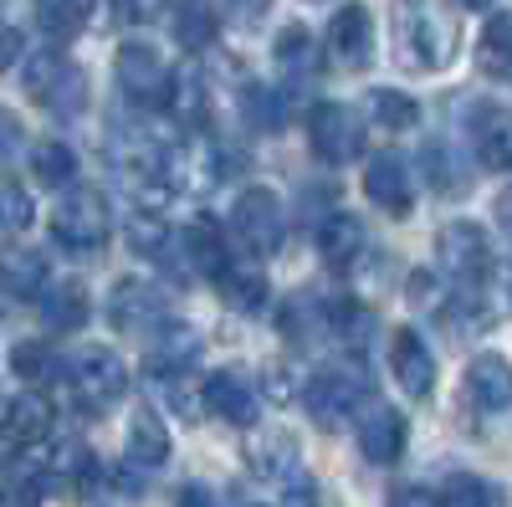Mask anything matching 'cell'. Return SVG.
<instances>
[{
  "label": "cell",
  "mask_w": 512,
  "mask_h": 507,
  "mask_svg": "<svg viewBox=\"0 0 512 507\" xmlns=\"http://www.w3.org/2000/svg\"><path fill=\"white\" fill-rule=\"evenodd\" d=\"M113 236V210L98 190H72L57 210H52V241L62 251H72V257H98V251L108 246Z\"/></svg>",
  "instance_id": "obj_1"
},
{
  "label": "cell",
  "mask_w": 512,
  "mask_h": 507,
  "mask_svg": "<svg viewBox=\"0 0 512 507\" xmlns=\"http://www.w3.org/2000/svg\"><path fill=\"white\" fill-rule=\"evenodd\" d=\"M436 251H441V267L456 287L466 292H482L497 272V251H492V236L477 226V221H451L441 226L436 236Z\"/></svg>",
  "instance_id": "obj_2"
},
{
  "label": "cell",
  "mask_w": 512,
  "mask_h": 507,
  "mask_svg": "<svg viewBox=\"0 0 512 507\" xmlns=\"http://www.w3.org/2000/svg\"><path fill=\"white\" fill-rule=\"evenodd\" d=\"M26 93L57 113V118H72L88 108V77H82L77 62H67L62 52H36L31 67H26Z\"/></svg>",
  "instance_id": "obj_3"
},
{
  "label": "cell",
  "mask_w": 512,
  "mask_h": 507,
  "mask_svg": "<svg viewBox=\"0 0 512 507\" xmlns=\"http://www.w3.org/2000/svg\"><path fill=\"white\" fill-rule=\"evenodd\" d=\"M72 395H77V405L88 415L113 410L128 395V364L113 349H82L72 359Z\"/></svg>",
  "instance_id": "obj_4"
},
{
  "label": "cell",
  "mask_w": 512,
  "mask_h": 507,
  "mask_svg": "<svg viewBox=\"0 0 512 507\" xmlns=\"http://www.w3.org/2000/svg\"><path fill=\"white\" fill-rule=\"evenodd\" d=\"M364 374L359 369H313L308 379H303V405H308V415L318 420L323 431H338L344 420L359 410V400H364Z\"/></svg>",
  "instance_id": "obj_5"
},
{
  "label": "cell",
  "mask_w": 512,
  "mask_h": 507,
  "mask_svg": "<svg viewBox=\"0 0 512 507\" xmlns=\"http://www.w3.org/2000/svg\"><path fill=\"white\" fill-rule=\"evenodd\" d=\"M400 57L405 67H420V72H431V67H446L451 62V47H456V36L451 26L425 6V0H405L400 6Z\"/></svg>",
  "instance_id": "obj_6"
},
{
  "label": "cell",
  "mask_w": 512,
  "mask_h": 507,
  "mask_svg": "<svg viewBox=\"0 0 512 507\" xmlns=\"http://www.w3.org/2000/svg\"><path fill=\"white\" fill-rule=\"evenodd\" d=\"M231 221H236V236L246 241V251H256V257H277V251H282L287 216H282V200L267 185L241 190L236 205H231Z\"/></svg>",
  "instance_id": "obj_7"
},
{
  "label": "cell",
  "mask_w": 512,
  "mask_h": 507,
  "mask_svg": "<svg viewBox=\"0 0 512 507\" xmlns=\"http://www.w3.org/2000/svg\"><path fill=\"white\" fill-rule=\"evenodd\" d=\"M118 88L128 103L139 108H169V88H175V72L164 67V57L154 47H144V41H128V47H118Z\"/></svg>",
  "instance_id": "obj_8"
},
{
  "label": "cell",
  "mask_w": 512,
  "mask_h": 507,
  "mask_svg": "<svg viewBox=\"0 0 512 507\" xmlns=\"http://www.w3.org/2000/svg\"><path fill=\"white\" fill-rule=\"evenodd\" d=\"M308 144H313V154L323 159V164H349V159H359V149H364V123L354 118V108H344V103H318L313 113H308Z\"/></svg>",
  "instance_id": "obj_9"
},
{
  "label": "cell",
  "mask_w": 512,
  "mask_h": 507,
  "mask_svg": "<svg viewBox=\"0 0 512 507\" xmlns=\"http://www.w3.org/2000/svg\"><path fill=\"white\" fill-rule=\"evenodd\" d=\"M364 195L384 210V216H410V205H415V175H410L405 154H395V149L374 154L369 169H364Z\"/></svg>",
  "instance_id": "obj_10"
},
{
  "label": "cell",
  "mask_w": 512,
  "mask_h": 507,
  "mask_svg": "<svg viewBox=\"0 0 512 507\" xmlns=\"http://www.w3.org/2000/svg\"><path fill=\"white\" fill-rule=\"evenodd\" d=\"M108 318H113V328H123V333H154V328L169 318V292L154 287V282H134V277H128V282L113 287Z\"/></svg>",
  "instance_id": "obj_11"
},
{
  "label": "cell",
  "mask_w": 512,
  "mask_h": 507,
  "mask_svg": "<svg viewBox=\"0 0 512 507\" xmlns=\"http://www.w3.org/2000/svg\"><path fill=\"white\" fill-rule=\"evenodd\" d=\"M390 374H395V385L410 400H425L436 390V354H431V344H425L415 328H395L390 333Z\"/></svg>",
  "instance_id": "obj_12"
},
{
  "label": "cell",
  "mask_w": 512,
  "mask_h": 507,
  "mask_svg": "<svg viewBox=\"0 0 512 507\" xmlns=\"http://www.w3.org/2000/svg\"><path fill=\"white\" fill-rule=\"evenodd\" d=\"M328 57L344 67V72H364L369 57H374V21L364 6H338L333 21H328Z\"/></svg>",
  "instance_id": "obj_13"
},
{
  "label": "cell",
  "mask_w": 512,
  "mask_h": 507,
  "mask_svg": "<svg viewBox=\"0 0 512 507\" xmlns=\"http://www.w3.org/2000/svg\"><path fill=\"white\" fill-rule=\"evenodd\" d=\"M128 241H134V251L144 262L164 267L169 277H190V257H185V236L169 231L154 210H139L134 221H128Z\"/></svg>",
  "instance_id": "obj_14"
},
{
  "label": "cell",
  "mask_w": 512,
  "mask_h": 507,
  "mask_svg": "<svg viewBox=\"0 0 512 507\" xmlns=\"http://www.w3.org/2000/svg\"><path fill=\"white\" fill-rule=\"evenodd\" d=\"M359 451L374 461V467H390V461L405 456V415L395 405L374 400L364 415H359Z\"/></svg>",
  "instance_id": "obj_15"
},
{
  "label": "cell",
  "mask_w": 512,
  "mask_h": 507,
  "mask_svg": "<svg viewBox=\"0 0 512 507\" xmlns=\"http://www.w3.org/2000/svg\"><path fill=\"white\" fill-rule=\"evenodd\" d=\"M205 410L231 420V426H251L256 420V379L246 369H216L205 379Z\"/></svg>",
  "instance_id": "obj_16"
},
{
  "label": "cell",
  "mask_w": 512,
  "mask_h": 507,
  "mask_svg": "<svg viewBox=\"0 0 512 507\" xmlns=\"http://www.w3.org/2000/svg\"><path fill=\"white\" fill-rule=\"evenodd\" d=\"M472 149L482 169H512V108L502 103H477L472 108Z\"/></svg>",
  "instance_id": "obj_17"
},
{
  "label": "cell",
  "mask_w": 512,
  "mask_h": 507,
  "mask_svg": "<svg viewBox=\"0 0 512 507\" xmlns=\"http://www.w3.org/2000/svg\"><path fill=\"white\" fill-rule=\"evenodd\" d=\"M47 282H52V267H47L41 251H31V246H6L0 251V292H11L16 303L47 298Z\"/></svg>",
  "instance_id": "obj_18"
},
{
  "label": "cell",
  "mask_w": 512,
  "mask_h": 507,
  "mask_svg": "<svg viewBox=\"0 0 512 507\" xmlns=\"http://www.w3.org/2000/svg\"><path fill=\"white\" fill-rule=\"evenodd\" d=\"M466 395L482 415H502L512 405V364L502 354H477L466 364Z\"/></svg>",
  "instance_id": "obj_19"
},
{
  "label": "cell",
  "mask_w": 512,
  "mask_h": 507,
  "mask_svg": "<svg viewBox=\"0 0 512 507\" xmlns=\"http://www.w3.org/2000/svg\"><path fill=\"white\" fill-rule=\"evenodd\" d=\"M47 436H52V400L36 390L16 395L6 415H0V441L6 446H41Z\"/></svg>",
  "instance_id": "obj_20"
},
{
  "label": "cell",
  "mask_w": 512,
  "mask_h": 507,
  "mask_svg": "<svg viewBox=\"0 0 512 507\" xmlns=\"http://www.w3.org/2000/svg\"><path fill=\"white\" fill-rule=\"evenodd\" d=\"M200 359V333L190 328V323H159L154 328V349H149V374L154 379H169V374H185L190 364Z\"/></svg>",
  "instance_id": "obj_21"
},
{
  "label": "cell",
  "mask_w": 512,
  "mask_h": 507,
  "mask_svg": "<svg viewBox=\"0 0 512 507\" xmlns=\"http://www.w3.org/2000/svg\"><path fill=\"white\" fill-rule=\"evenodd\" d=\"M128 461L144 467V472H154V467L169 461V431H164V420L149 405H139L134 420H128Z\"/></svg>",
  "instance_id": "obj_22"
},
{
  "label": "cell",
  "mask_w": 512,
  "mask_h": 507,
  "mask_svg": "<svg viewBox=\"0 0 512 507\" xmlns=\"http://www.w3.org/2000/svg\"><path fill=\"white\" fill-rule=\"evenodd\" d=\"M246 467L256 477H282L287 482L297 472V441L287 431H256L246 441Z\"/></svg>",
  "instance_id": "obj_23"
},
{
  "label": "cell",
  "mask_w": 512,
  "mask_h": 507,
  "mask_svg": "<svg viewBox=\"0 0 512 507\" xmlns=\"http://www.w3.org/2000/svg\"><path fill=\"white\" fill-rule=\"evenodd\" d=\"M185 257H190V267L200 272V277H210L216 282L226 267H231V251H226V236H221V226L216 221H190L185 226Z\"/></svg>",
  "instance_id": "obj_24"
},
{
  "label": "cell",
  "mask_w": 512,
  "mask_h": 507,
  "mask_svg": "<svg viewBox=\"0 0 512 507\" xmlns=\"http://www.w3.org/2000/svg\"><path fill=\"white\" fill-rule=\"evenodd\" d=\"M272 57H277V72H282L287 82H308V77L318 72V41H313L308 26H282Z\"/></svg>",
  "instance_id": "obj_25"
},
{
  "label": "cell",
  "mask_w": 512,
  "mask_h": 507,
  "mask_svg": "<svg viewBox=\"0 0 512 507\" xmlns=\"http://www.w3.org/2000/svg\"><path fill=\"white\" fill-rule=\"evenodd\" d=\"M318 251H323L328 267H349L364 251V226L349 216V210H333V216H323V226H318Z\"/></svg>",
  "instance_id": "obj_26"
},
{
  "label": "cell",
  "mask_w": 512,
  "mask_h": 507,
  "mask_svg": "<svg viewBox=\"0 0 512 507\" xmlns=\"http://www.w3.org/2000/svg\"><path fill=\"white\" fill-rule=\"evenodd\" d=\"M216 292H221V303L236 308V313H262L267 308V277L256 267H241V262H231L216 277Z\"/></svg>",
  "instance_id": "obj_27"
},
{
  "label": "cell",
  "mask_w": 512,
  "mask_h": 507,
  "mask_svg": "<svg viewBox=\"0 0 512 507\" xmlns=\"http://www.w3.org/2000/svg\"><path fill=\"white\" fill-rule=\"evenodd\" d=\"M216 31H221V16H216L210 0H180V6H175V41L185 52L216 47Z\"/></svg>",
  "instance_id": "obj_28"
},
{
  "label": "cell",
  "mask_w": 512,
  "mask_h": 507,
  "mask_svg": "<svg viewBox=\"0 0 512 507\" xmlns=\"http://www.w3.org/2000/svg\"><path fill=\"white\" fill-rule=\"evenodd\" d=\"M52 487H62V492H72V497H82L93 482H98V461H93V451L82 446V441H67L52 461Z\"/></svg>",
  "instance_id": "obj_29"
},
{
  "label": "cell",
  "mask_w": 512,
  "mask_h": 507,
  "mask_svg": "<svg viewBox=\"0 0 512 507\" xmlns=\"http://www.w3.org/2000/svg\"><path fill=\"white\" fill-rule=\"evenodd\" d=\"M477 67L487 77H502L512 82V16H492L482 41H477Z\"/></svg>",
  "instance_id": "obj_30"
},
{
  "label": "cell",
  "mask_w": 512,
  "mask_h": 507,
  "mask_svg": "<svg viewBox=\"0 0 512 507\" xmlns=\"http://www.w3.org/2000/svg\"><path fill=\"white\" fill-rule=\"evenodd\" d=\"M205 108H210V93H205L200 67H180L175 72V88H169V113L195 129V123H205Z\"/></svg>",
  "instance_id": "obj_31"
},
{
  "label": "cell",
  "mask_w": 512,
  "mask_h": 507,
  "mask_svg": "<svg viewBox=\"0 0 512 507\" xmlns=\"http://www.w3.org/2000/svg\"><path fill=\"white\" fill-rule=\"evenodd\" d=\"M369 118L379 123V129H390V134H405L420 123V103L405 98L400 88H374L369 93Z\"/></svg>",
  "instance_id": "obj_32"
},
{
  "label": "cell",
  "mask_w": 512,
  "mask_h": 507,
  "mask_svg": "<svg viewBox=\"0 0 512 507\" xmlns=\"http://www.w3.org/2000/svg\"><path fill=\"white\" fill-rule=\"evenodd\" d=\"M11 374L31 379V385H47V379L62 374V359H57L52 344H41V338H26V344L11 349Z\"/></svg>",
  "instance_id": "obj_33"
},
{
  "label": "cell",
  "mask_w": 512,
  "mask_h": 507,
  "mask_svg": "<svg viewBox=\"0 0 512 507\" xmlns=\"http://www.w3.org/2000/svg\"><path fill=\"white\" fill-rule=\"evenodd\" d=\"M31 175L47 185V190H62V185H72V175H77V159H72L67 144L47 139V144L31 149Z\"/></svg>",
  "instance_id": "obj_34"
},
{
  "label": "cell",
  "mask_w": 512,
  "mask_h": 507,
  "mask_svg": "<svg viewBox=\"0 0 512 507\" xmlns=\"http://www.w3.org/2000/svg\"><path fill=\"white\" fill-rule=\"evenodd\" d=\"M241 118L256 134H277L282 129V98L267 88V82H246L241 88Z\"/></svg>",
  "instance_id": "obj_35"
},
{
  "label": "cell",
  "mask_w": 512,
  "mask_h": 507,
  "mask_svg": "<svg viewBox=\"0 0 512 507\" xmlns=\"http://www.w3.org/2000/svg\"><path fill=\"white\" fill-rule=\"evenodd\" d=\"M441 502H446V507H507L502 487L487 482V477H472V472H456V477L446 482V497H441Z\"/></svg>",
  "instance_id": "obj_36"
},
{
  "label": "cell",
  "mask_w": 512,
  "mask_h": 507,
  "mask_svg": "<svg viewBox=\"0 0 512 507\" xmlns=\"http://www.w3.org/2000/svg\"><path fill=\"white\" fill-rule=\"evenodd\" d=\"M41 313H47L52 328H82V323H88V292H82L77 282H62V287L47 292Z\"/></svg>",
  "instance_id": "obj_37"
},
{
  "label": "cell",
  "mask_w": 512,
  "mask_h": 507,
  "mask_svg": "<svg viewBox=\"0 0 512 507\" xmlns=\"http://www.w3.org/2000/svg\"><path fill=\"white\" fill-rule=\"evenodd\" d=\"M36 21H41V31H47L52 41H72L82 26H88L82 0H36Z\"/></svg>",
  "instance_id": "obj_38"
},
{
  "label": "cell",
  "mask_w": 512,
  "mask_h": 507,
  "mask_svg": "<svg viewBox=\"0 0 512 507\" xmlns=\"http://www.w3.org/2000/svg\"><path fill=\"white\" fill-rule=\"evenodd\" d=\"M456 169H461V164H456V154H451L446 144H431V149L420 154V175L431 180L441 195H466V185H472L466 175H456Z\"/></svg>",
  "instance_id": "obj_39"
},
{
  "label": "cell",
  "mask_w": 512,
  "mask_h": 507,
  "mask_svg": "<svg viewBox=\"0 0 512 507\" xmlns=\"http://www.w3.org/2000/svg\"><path fill=\"white\" fill-rule=\"evenodd\" d=\"M36 221V210H31V195L16 185V180H0V236H16Z\"/></svg>",
  "instance_id": "obj_40"
},
{
  "label": "cell",
  "mask_w": 512,
  "mask_h": 507,
  "mask_svg": "<svg viewBox=\"0 0 512 507\" xmlns=\"http://www.w3.org/2000/svg\"><path fill=\"white\" fill-rule=\"evenodd\" d=\"M410 303L425 308V313H441V308H446V292H441V282H436L431 272H415V277H410Z\"/></svg>",
  "instance_id": "obj_41"
},
{
  "label": "cell",
  "mask_w": 512,
  "mask_h": 507,
  "mask_svg": "<svg viewBox=\"0 0 512 507\" xmlns=\"http://www.w3.org/2000/svg\"><path fill=\"white\" fill-rule=\"evenodd\" d=\"M164 6H169V0H118V16L134 21V26H149V21L164 16Z\"/></svg>",
  "instance_id": "obj_42"
},
{
  "label": "cell",
  "mask_w": 512,
  "mask_h": 507,
  "mask_svg": "<svg viewBox=\"0 0 512 507\" xmlns=\"http://www.w3.org/2000/svg\"><path fill=\"white\" fill-rule=\"evenodd\" d=\"M390 507H446L436 492H425V487H415V482H405V487H395L390 492Z\"/></svg>",
  "instance_id": "obj_43"
},
{
  "label": "cell",
  "mask_w": 512,
  "mask_h": 507,
  "mask_svg": "<svg viewBox=\"0 0 512 507\" xmlns=\"http://www.w3.org/2000/svg\"><path fill=\"white\" fill-rule=\"evenodd\" d=\"M16 149H21V118L11 108H0V164H6Z\"/></svg>",
  "instance_id": "obj_44"
},
{
  "label": "cell",
  "mask_w": 512,
  "mask_h": 507,
  "mask_svg": "<svg viewBox=\"0 0 512 507\" xmlns=\"http://www.w3.org/2000/svg\"><path fill=\"white\" fill-rule=\"evenodd\" d=\"M175 507H221V502H216V492H210V487H200V482H185V487L175 492Z\"/></svg>",
  "instance_id": "obj_45"
},
{
  "label": "cell",
  "mask_w": 512,
  "mask_h": 507,
  "mask_svg": "<svg viewBox=\"0 0 512 507\" xmlns=\"http://www.w3.org/2000/svg\"><path fill=\"white\" fill-rule=\"evenodd\" d=\"M287 492H292V497H287V507H318V497H313V482H308L303 472H292V477H287Z\"/></svg>",
  "instance_id": "obj_46"
},
{
  "label": "cell",
  "mask_w": 512,
  "mask_h": 507,
  "mask_svg": "<svg viewBox=\"0 0 512 507\" xmlns=\"http://www.w3.org/2000/svg\"><path fill=\"white\" fill-rule=\"evenodd\" d=\"M16 57H21V31L16 26H0V72H6Z\"/></svg>",
  "instance_id": "obj_47"
},
{
  "label": "cell",
  "mask_w": 512,
  "mask_h": 507,
  "mask_svg": "<svg viewBox=\"0 0 512 507\" xmlns=\"http://www.w3.org/2000/svg\"><path fill=\"white\" fill-rule=\"evenodd\" d=\"M108 6H118V0H82V16H88V26H103V21H108Z\"/></svg>",
  "instance_id": "obj_48"
},
{
  "label": "cell",
  "mask_w": 512,
  "mask_h": 507,
  "mask_svg": "<svg viewBox=\"0 0 512 507\" xmlns=\"http://www.w3.org/2000/svg\"><path fill=\"white\" fill-rule=\"evenodd\" d=\"M231 6L241 11V21H256V16H262V11L272 6V0H231Z\"/></svg>",
  "instance_id": "obj_49"
},
{
  "label": "cell",
  "mask_w": 512,
  "mask_h": 507,
  "mask_svg": "<svg viewBox=\"0 0 512 507\" xmlns=\"http://www.w3.org/2000/svg\"><path fill=\"white\" fill-rule=\"evenodd\" d=\"M497 221H502V226H512V195H502V200H497Z\"/></svg>",
  "instance_id": "obj_50"
},
{
  "label": "cell",
  "mask_w": 512,
  "mask_h": 507,
  "mask_svg": "<svg viewBox=\"0 0 512 507\" xmlns=\"http://www.w3.org/2000/svg\"><path fill=\"white\" fill-rule=\"evenodd\" d=\"M451 6H461V11H487L492 0H451Z\"/></svg>",
  "instance_id": "obj_51"
}]
</instances>
